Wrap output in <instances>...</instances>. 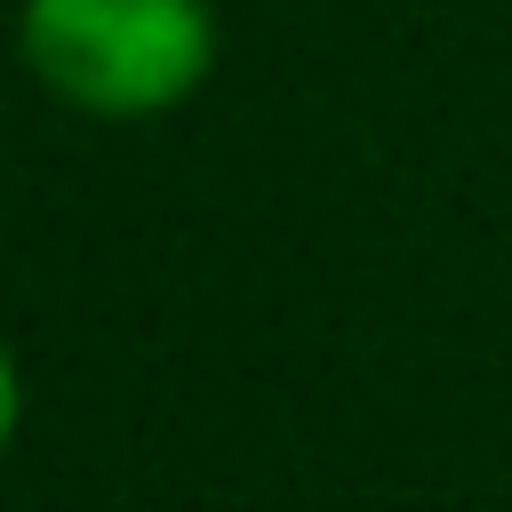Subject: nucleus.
I'll return each instance as SVG.
<instances>
[{
	"label": "nucleus",
	"mask_w": 512,
	"mask_h": 512,
	"mask_svg": "<svg viewBox=\"0 0 512 512\" xmlns=\"http://www.w3.org/2000/svg\"><path fill=\"white\" fill-rule=\"evenodd\" d=\"M16 424H24V376H16V352L0 336V456L16 448Z\"/></svg>",
	"instance_id": "obj_2"
},
{
	"label": "nucleus",
	"mask_w": 512,
	"mask_h": 512,
	"mask_svg": "<svg viewBox=\"0 0 512 512\" xmlns=\"http://www.w3.org/2000/svg\"><path fill=\"white\" fill-rule=\"evenodd\" d=\"M24 72L88 120H160L216 72L208 0H16Z\"/></svg>",
	"instance_id": "obj_1"
}]
</instances>
